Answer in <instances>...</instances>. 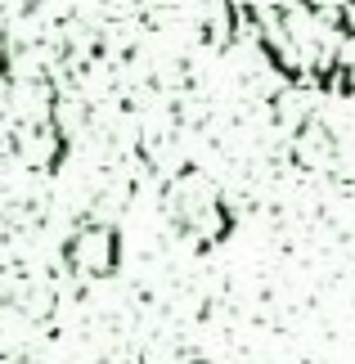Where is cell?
Segmentation results:
<instances>
[{"instance_id": "obj_1", "label": "cell", "mask_w": 355, "mask_h": 364, "mask_svg": "<svg viewBox=\"0 0 355 364\" xmlns=\"http://www.w3.org/2000/svg\"><path fill=\"white\" fill-rule=\"evenodd\" d=\"M243 23L275 73L355 95V0H243Z\"/></svg>"}]
</instances>
